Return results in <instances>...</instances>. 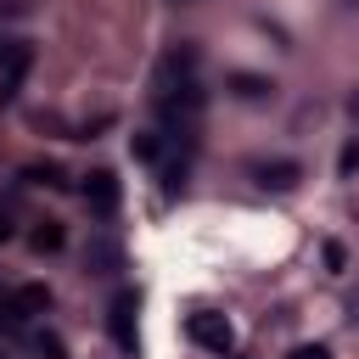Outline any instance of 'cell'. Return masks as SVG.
Returning a JSON list of instances; mask_svg holds the SVG:
<instances>
[{
  "mask_svg": "<svg viewBox=\"0 0 359 359\" xmlns=\"http://www.w3.org/2000/svg\"><path fill=\"white\" fill-rule=\"evenodd\" d=\"M196 67H202V50H196V45H174V50H163V62H157V73H151V90L168 95V90L196 84Z\"/></svg>",
  "mask_w": 359,
  "mask_h": 359,
  "instance_id": "1",
  "label": "cell"
},
{
  "mask_svg": "<svg viewBox=\"0 0 359 359\" xmlns=\"http://www.w3.org/2000/svg\"><path fill=\"white\" fill-rule=\"evenodd\" d=\"M185 337H191L196 348H208V353H219V359H224V353L236 348V325H230L224 314H213V309H196V314L185 320Z\"/></svg>",
  "mask_w": 359,
  "mask_h": 359,
  "instance_id": "2",
  "label": "cell"
},
{
  "mask_svg": "<svg viewBox=\"0 0 359 359\" xmlns=\"http://www.w3.org/2000/svg\"><path fill=\"white\" fill-rule=\"evenodd\" d=\"M28 67H34V45H28V39L0 45V107H6V101H17V90H22Z\"/></svg>",
  "mask_w": 359,
  "mask_h": 359,
  "instance_id": "3",
  "label": "cell"
},
{
  "mask_svg": "<svg viewBox=\"0 0 359 359\" xmlns=\"http://www.w3.org/2000/svg\"><path fill=\"white\" fill-rule=\"evenodd\" d=\"M135 314H140V297H135L129 286H118L112 303H107V331H112V342H118L123 353H135Z\"/></svg>",
  "mask_w": 359,
  "mask_h": 359,
  "instance_id": "4",
  "label": "cell"
},
{
  "mask_svg": "<svg viewBox=\"0 0 359 359\" xmlns=\"http://www.w3.org/2000/svg\"><path fill=\"white\" fill-rule=\"evenodd\" d=\"M118 202H123V185H118V174H112V168L84 174V208H90L95 219H112V213H118Z\"/></svg>",
  "mask_w": 359,
  "mask_h": 359,
  "instance_id": "5",
  "label": "cell"
},
{
  "mask_svg": "<svg viewBox=\"0 0 359 359\" xmlns=\"http://www.w3.org/2000/svg\"><path fill=\"white\" fill-rule=\"evenodd\" d=\"M252 180H258L264 191H292V185L303 180V163H292V157H264V163H252Z\"/></svg>",
  "mask_w": 359,
  "mask_h": 359,
  "instance_id": "6",
  "label": "cell"
},
{
  "mask_svg": "<svg viewBox=\"0 0 359 359\" xmlns=\"http://www.w3.org/2000/svg\"><path fill=\"white\" fill-rule=\"evenodd\" d=\"M84 269L90 275H118L123 269V247H118V236H90V247H84Z\"/></svg>",
  "mask_w": 359,
  "mask_h": 359,
  "instance_id": "7",
  "label": "cell"
},
{
  "mask_svg": "<svg viewBox=\"0 0 359 359\" xmlns=\"http://www.w3.org/2000/svg\"><path fill=\"white\" fill-rule=\"evenodd\" d=\"M6 303L17 309V320L28 325V320H39L45 309H50V292L39 286V280H28V286H17V292H6Z\"/></svg>",
  "mask_w": 359,
  "mask_h": 359,
  "instance_id": "8",
  "label": "cell"
},
{
  "mask_svg": "<svg viewBox=\"0 0 359 359\" xmlns=\"http://www.w3.org/2000/svg\"><path fill=\"white\" fill-rule=\"evenodd\" d=\"M230 90H236L241 101H264L275 84H269V79H258V73H230Z\"/></svg>",
  "mask_w": 359,
  "mask_h": 359,
  "instance_id": "9",
  "label": "cell"
},
{
  "mask_svg": "<svg viewBox=\"0 0 359 359\" xmlns=\"http://www.w3.org/2000/svg\"><path fill=\"white\" fill-rule=\"evenodd\" d=\"M28 353L34 359H67V348H62L56 331H28Z\"/></svg>",
  "mask_w": 359,
  "mask_h": 359,
  "instance_id": "10",
  "label": "cell"
},
{
  "mask_svg": "<svg viewBox=\"0 0 359 359\" xmlns=\"http://www.w3.org/2000/svg\"><path fill=\"white\" fill-rule=\"evenodd\" d=\"M62 241H67V236H62V224H56V219H45V224L28 236V247H34V252H62Z\"/></svg>",
  "mask_w": 359,
  "mask_h": 359,
  "instance_id": "11",
  "label": "cell"
},
{
  "mask_svg": "<svg viewBox=\"0 0 359 359\" xmlns=\"http://www.w3.org/2000/svg\"><path fill=\"white\" fill-rule=\"evenodd\" d=\"M129 151H135L140 163H157V157H163V129H146V135H135V140H129Z\"/></svg>",
  "mask_w": 359,
  "mask_h": 359,
  "instance_id": "12",
  "label": "cell"
},
{
  "mask_svg": "<svg viewBox=\"0 0 359 359\" xmlns=\"http://www.w3.org/2000/svg\"><path fill=\"white\" fill-rule=\"evenodd\" d=\"M22 180H28V185H67L56 163H28V168H22Z\"/></svg>",
  "mask_w": 359,
  "mask_h": 359,
  "instance_id": "13",
  "label": "cell"
},
{
  "mask_svg": "<svg viewBox=\"0 0 359 359\" xmlns=\"http://www.w3.org/2000/svg\"><path fill=\"white\" fill-rule=\"evenodd\" d=\"M337 174H359V140H348V146H342V157H337Z\"/></svg>",
  "mask_w": 359,
  "mask_h": 359,
  "instance_id": "14",
  "label": "cell"
},
{
  "mask_svg": "<svg viewBox=\"0 0 359 359\" xmlns=\"http://www.w3.org/2000/svg\"><path fill=\"white\" fill-rule=\"evenodd\" d=\"M286 359H331V348H325V342H297Z\"/></svg>",
  "mask_w": 359,
  "mask_h": 359,
  "instance_id": "15",
  "label": "cell"
},
{
  "mask_svg": "<svg viewBox=\"0 0 359 359\" xmlns=\"http://www.w3.org/2000/svg\"><path fill=\"white\" fill-rule=\"evenodd\" d=\"M325 264H331V269H342V264H348V252H342V241H325Z\"/></svg>",
  "mask_w": 359,
  "mask_h": 359,
  "instance_id": "16",
  "label": "cell"
},
{
  "mask_svg": "<svg viewBox=\"0 0 359 359\" xmlns=\"http://www.w3.org/2000/svg\"><path fill=\"white\" fill-rule=\"evenodd\" d=\"M348 320H353V325H359V286H353V292H348Z\"/></svg>",
  "mask_w": 359,
  "mask_h": 359,
  "instance_id": "17",
  "label": "cell"
},
{
  "mask_svg": "<svg viewBox=\"0 0 359 359\" xmlns=\"http://www.w3.org/2000/svg\"><path fill=\"white\" fill-rule=\"evenodd\" d=\"M348 118H353V123H359V90H353V95H348Z\"/></svg>",
  "mask_w": 359,
  "mask_h": 359,
  "instance_id": "18",
  "label": "cell"
},
{
  "mask_svg": "<svg viewBox=\"0 0 359 359\" xmlns=\"http://www.w3.org/2000/svg\"><path fill=\"white\" fill-rule=\"evenodd\" d=\"M6 236H11V219H6V208H0V241H6Z\"/></svg>",
  "mask_w": 359,
  "mask_h": 359,
  "instance_id": "19",
  "label": "cell"
}]
</instances>
